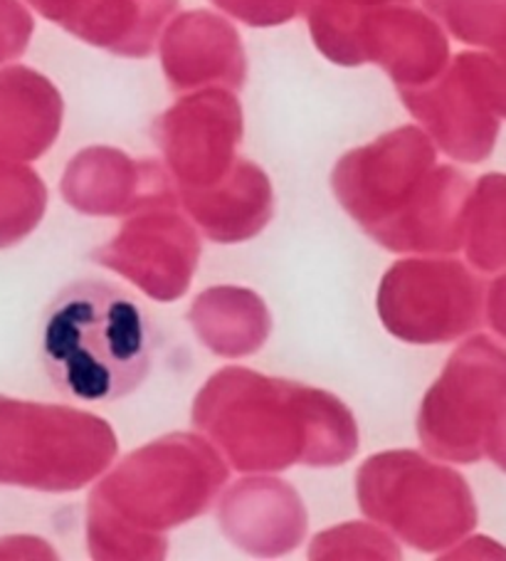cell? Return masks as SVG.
I'll use <instances>...</instances> for the list:
<instances>
[{
    "label": "cell",
    "mask_w": 506,
    "mask_h": 561,
    "mask_svg": "<svg viewBox=\"0 0 506 561\" xmlns=\"http://www.w3.org/2000/svg\"><path fill=\"white\" fill-rule=\"evenodd\" d=\"M159 332L139 299L110 279H77L47 305L41 362L55 389L84 403L119 401L151 374Z\"/></svg>",
    "instance_id": "1"
},
{
    "label": "cell",
    "mask_w": 506,
    "mask_h": 561,
    "mask_svg": "<svg viewBox=\"0 0 506 561\" xmlns=\"http://www.w3.org/2000/svg\"><path fill=\"white\" fill-rule=\"evenodd\" d=\"M492 186H494V191L499 193V208H502V213H499V243L494 245V263L499 265V263H506V176H492Z\"/></svg>",
    "instance_id": "2"
},
{
    "label": "cell",
    "mask_w": 506,
    "mask_h": 561,
    "mask_svg": "<svg viewBox=\"0 0 506 561\" xmlns=\"http://www.w3.org/2000/svg\"><path fill=\"white\" fill-rule=\"evenodd\" d=\"M492 319H494V327L506 336V277L502 279V283L494 285Z\"/></svg>",
    "instance_id": "3"
},
{
    "label": "cell",
    "mask_w": 506,
    "mask_h": 561,
    "mask_svg": "<svg viewBox=\"0 0 506 561\" xmlns=\"http://www.w3.org/2000/svg\"><path fill=\"white\" fill-rule=\"evenodd\" d=\"M494 453V460L502 462V468L506 470V431L502 433V443H496V450Z\"/></svg>",
    "instance_id": "4"
}]
</instances>
